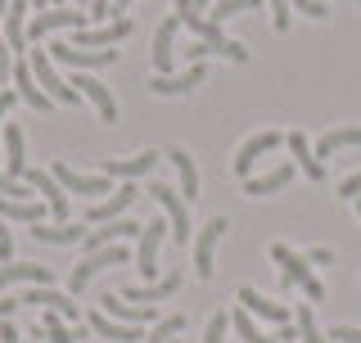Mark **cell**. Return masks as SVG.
<instances>
[{"instance_id":"cell-37","label":"cell","mask_w":361,"mask_h":343,"mask_svg":"<svg viewBox=\"0 0 361 343\" xmlns=\"http://www.w3.org/2000/svg\"><path fill=\"white\" fill-rule=\"evenodd\" d=\"M180 330H185V316L172 312V316H163V321H158V325L149 330V335H145V343H172V339L180 335Z\"/></svg>"},{"instance_id":"cell-11","label":"cell","mask_w":361,"mask_h":343,"mask_svg":"<svg viewBox=\"0 0 361 343\" xmlns=\"http://www.w3.org/2000/svg\"><path fill=\"white\" fill-rule=\"evenodd\" d=\"M23 181H27L32 190H37V199L50 203V217L54 222H68V190L54 181V172H41V167H27L23 172Z\"/></svg>"},{"instance_id":"cell-10","label":"cell","mask_w":361,"mask_h":343,"mask_svg":"<svg viewBox=\"0 0 361 343\" xmlns=\"http://www.w3.org/2000/svg\"><path fill=\"white\" fill-rule=\"evenodd\" d=\"M45 54H50L54 64H68V68H109V64H118V50H77L73 41H50Z\"/></svg>"},{"instance_id":"cell-9","label":"cell","mask_w":361,"mask_h":343,"mask_svg":"<svg viewBox=\"0 0 361 343\" xmlns=\"http://www.w3.org/2000/svg\"><path fill=\"white\" fill-rule=\"evenodd\" d=\"M140 194H145V190L135 186V181H122L118 194H109V199H95V203H90V208H86V222H90V226L118 222V217H127V208H131L135 199H140Z\"/></svg>"},{"instance_id":"cell-38","label":"cell","mask_w":361,"mask_h":343,"mask_svg":"<svg viewBox=\"0 0 361 343\" xmlns=\"http://www.w3.org/2000/svg\"><path fill=\"white\" fill-rule=\"evenodd\" d=\"M41 339L45 343H77V335H68V321H63V316H54V312L41 316Z\"/></svg>"},{"instance_id":"cell-41","label":"cell","mask_w":361,"mask_h":343,"mask_svg":"<svg viewBox=\"0 0 361 343\" xmlns=\"http://www.w3.org/2000/svg\"><path fill=\"white\" fill-rule=\"evenodd\" d=\"M289 9H298V14H307V18H325V14H330V5H321V0H289Z\"/></svg>"},{"instance_id":"cell-48","label":"cell","mask_w":361,"mask_h":343,"mask_svg":"<svg viewBox=\"0 0 361 343\" xmlns=\"http://www.w3.org/2000/svg\"><path fill=\"white\" fill-rule=\"evenodd\" d=\"M135 5V0H113V9H109V14H122V18H127V9Z\"/></svg>"},{"instance_id":"cell-33","label":"cell","mask_w":361,"mask_h":343,"mask_svg":"<svg viewBox=\"0 0 361 343\" xmlns=\"http://www.w3.org/2000/svg\"><path fill=\"white\" fill-rule=\"evenodd\" d=\"M334 150H361V127H334L316 140V158H330Z\"/></svg>"},{"instance_id":"cell-15","label":"cell","mask_w":361,"mask_h":343,"mask_svg":"<svg viewBox=\"0 0 361 343\" xmlns=\"http://www.w3.org/2000/svg\"><path fill=\"white\" fill-rule=\"evenodd\" d=\"M122 37H131V18H113L104 28H82V32H73V45L77 50H109Z\"/></svg>"},{"instance_id":"cell-55","label":"cell","mask_w":361,"mask_h":343,"mask_svg":"<svg viewBox=\"0 0 361 343\" xmlns=\"http://www.w3.org/2000/svg\"><path fill=\"white\" fill-rule=\"evenodd\" d=\"M86 5H90V0H82V9H86Z\"/></svg>"},{"instance_id":"cell-57","label":"cell","mask_w":361,"mask_h":343,"mask_svg":"<svg viewBox=\"0 0 361 343\" xmlns=\"http://www.w3.org/2000/svg\"><path fill=\"white\" fill-rule=\"evenodd\" d=\"M357 5H361V0H357Z\"/></svg>"},{"instance_id":"cell-24","label":"cell","mask_w":361,"mask_h":343,"mask_svg":"<svg viewBox=\"0 0 361 343\" xmlns=\"http://www.w3.org/2000/svg\"><path fill=\"white\" fill-rule=\"evenodd\" d=\"M240 307H244L248 316H262V321H271V325H289V321H293V312H289L285 303H271V299H262L257 289H248V284L240 289Z\"/></svg>"},{"instance_id":"cell-23","label":"cell","mask_w":361,"mask_h":343,"mask_svg":"<svg viewBox=\"0 0 361 343\" xmlns=\"http://www.w3.org/2000/svg\"><path fill=\"white\" fill-rule=\"evenodd\" d=\"M14 284H54V271L41 267V262H14V267H0V294L14 289Z\"/></svg>"},{"instance_id":"cell-34","label":"cell","mask_w":361,"mask_h":343,"mask_svg":"<svg viewBox=\"0 0 361 343\" xmlns=\"http://www.w3.org/2000/svg\"><path fill=\"white\" fill-rule=\"evenodd\" d=\"M0 217H5V222L37 226V222H45V203H41V199H32V203H18V199H5V194H0Z\"/></svg>"},{"instance_id":"cell-2","label":"cell","mask_w":361,"mask_h":343,"mask_svg":"<svg viewBox=\"0 0 361 343\" xmlns=\"http://www.w3.org/2000/svg\"><path fill=\"white\" fill-rule=\"evenodd\" d=\"M176 18H180V28H190L203 45H212V54H226L231 64H244V59H248L244 41L226 37V28H221V23H212L208 14H176Z\"/></svg>"},{"instance_id":"cell-21","label":"cell","mask_w":361,"mask_h":343,"mask_svg":"<svg viewBox=\"0 0 361 343\" xmlns=\"http://www.w3.org/2000/svg\"><path fill=\"white\" fill-rule=\"evenodd\" d=\"M77 90V95L90 100V109L99 113V122H118V100H113V90L104 82H95V77H77V82H68Z\"/></svg>"},{"instance_id":"cell-3","label":"cell","mask_w":361,"mask_h":343,"mask_svg":"<svg viewBox=\"0 0 361 343\" xmlns=\"http://www.w3.org/2000/svg\"><path fill=\"white\" fill-rule=\"evenodd\" d=\"M145 194L163 208V217H167V226H172V239L176 244H190V203L180 199V190L176 186H163V181H149L145 186Z\"/></svg>"},{"instance_id":"cell-17","label":"cell","mask_w":361,"mask_h":343,"mask_svg":"<svg viewBox=\"0 0 361 343\" xmlns=\"http://www.w3.org/2000/svg\"><path fill=\"white\" fill-rule=\"evenodd\" d=\"M176 289H180V271H163L154 284H127V289H122V299H127V303H140V307H154V303L172 299Z\"/></svg>"},{"instance_id":"cell-29","label":"cell","mask_w":361,"mask_h":343,"mask_svg":"<svg viewBox=\"0 0 361 343\" xmlns=\"http://www.w3.org/2000/svg\"><path fill=\"white\" fill-rule=\"evenodd\" d=\"M14 90H18L23 104H32V109H41V113L54 104V100L37 86V77H32V64H27V59H18V64H14Z\"/></svg>"},{"instance_id":"cell-18","label":"cell","mask_w":361,"mask_h":343,"mask_svg":"<svg viewBox=\"0 0 361 343\" xmlns=\"http://www.w3.org/2000/svg\"><path fill=\"white\" fill-rule=\"evenodd\" d=\"M163 158L176 167V190H180V199L195 208V203H199V167H195V158L180 150V145H172V150H167Z\"/></svg>"},{"instance_id":"cell-50","label":"cell","mask_w":361,"mask_h":343,"mask_svg":"<svg viewBox=\"0 0 361 343\" xmlns=\"http://www.w3.org/2000/svg\"><path fill=\"white\" fill-rule=\"evenodd\" d=\"M195 9H199V14H208V9H212V0H195Z\"/></svg>"},{"instance_id":"cell-36","label":"cell","mask_w":361,"mask_h":343,"mask_svg":"<svg viewBox=\"0 0 361 343\" xmlns=\"http://www.w3.org/2000/svg\"><path fill=\"white\" fill-rule=\"evenodd\" d=\"M293 325H298V339H302V343H330V339L321 335V325H316V316H312V303H302V307H298Z\"/></svg>"},{"instance_id":"cell-39","label":"cell","mask_w":361,"mask_h":343,"mask_svg":"<svg viewBox=\"0 0 361 343\" xmlns=\"http://www.w3.org/2000/svg\"><path fill=\"white\" fill-rule=\"evenodd\" d=\"M226 330H231V312H212L208 330H203V343H226Z\"/></svg>"},{"instance_id":"cell-42","label":"cell","mask_w":361,"mask_h":343,"mask_svg":"<svg viewBox=\"0 0 361 343\" xmlns=\"http://www.w3.org/2000/svg\"><path fill=\"white\" fill-rule=\"evenodd\" d=\"M325 339H330V343H361V330L357 325H334Z\"/></svg>"},{"instance_id":"cell-25","label":"cell","mask_w":361,"mask_h":343,"mask_svg":"<svg viewBox=\"0 0 361 343\" xmlns=\"http://www.w3.org/2000/svg\"><path fill=\"white\" fill-rule=\"evenodd\" d=\"M289 181H293V163H276L271 172H262V176H248L240 190L248 194V199H267V194H280Z\"/></svg>"},{"instance_id":"cell-40","label":"cell","mask_w":361,"mask_h":343,"mask_svg":"<svg viewBox=\"0 0 361 343\" xmlns=\"http://www.w3.org/2000/svg\"><path fill=\"white\" fill-rule=\"evenodd\" d=\"M267 9H271V23H276V32H289V23H293L289 0H267Z\"/></svg>"},{"instance_id":"cell-28","label":"cell","mask_w":361,"mask_h":343,"mask_svg":"<svg viewBox=\"0 0 361 343\" xmlns=\"http://www.w3.org/2000/svg\"><path fill=\"white\" fill-rule=\"evenodd\" d=\"M27 9H32V0H9V14H5L9 54H23V50H27Z\"/></svg>"},{"instance_id":"cell-22","label":"cell","mask_w":361,"mask_h":343,"mask_svg":"<svg viewBox=\"0 0 361 343\" xmlns=\"http://www.w3.org/2000/svg\"><path fill=\"white\" fill-rule=\"evenodd\" d=\"M176 28H180L176 14H167L154 28V73L158 77H167V68H172V59H176Z\"/></svg>"},{"instance_id":"cell-13","label":"cell","mask_w":361,"mask_h":343,"mask_svg":"<svg viewBox=\"0 0 361 343\" xmlns=\"http://www.w3.org/2000/svg\"><path fill=\"white\" fill-rule=\"evenodd\" d=\"M54 172V181L68 190V194H82V199H95V194H109V176H86V172H77V167H68L63 158H54L50 163Z\"/></svg>"},{"instance_id":"cell-51","label":"cell","mask_w":361,"mask_h":343,"mask_svg":"<svg viewBox=\"0 0 361 343\" xmlns=\"http://www.w3.org/2000/svg\"><path fill=\"white\" fill-rule=\"evenodd\" d=\"M5 9H9V0H0V18H5Z\"/></svg>"},{"instance_id":"cell-20","label":"cell","mask_w":361,"mask_h":343,"mask_svg":"<svg viewBox=\"0 0 361 343\" xmlns=\"http://www.w3.org/2000/svg\"><path fill=\"white\" fill-rule=\"evenodd\" d=\"M158 163H163L158 150H140L131 158H104V172H109V176H122V181H140V176H149Z\"/></svg>"},{"instance_id":"cell-52","label":"cell","mask_w":361,"mask_h":343,"mask_svg":"<svg viewBox=\"0 0 361 343\" xmlns=\"http://www.w3.org/2000/svg\"><path fill=\"white\" fill-rule=\"evenodd\" d=\"M32 5H37V9H45V5H50V0H32Z\"/></svg>"},{"instance_id":"cell-54","label":"cell","mask_w":361,"mask_h":343,"mask_svg":"<svg viewBox=\"0 0 361 343\" xmlns=\"http://www.w3.org/2000/svg\"><path fill=\"white\" fill-rule=\"evenodd\" d=\"M353 203H357V217H361V199H353Z\"/></svg>"},{"instance_id":"cell-56","label":"cell","mask_w":361,"mask_h":343,"mask_svg":"<svg viewBox=\"0 0 361 343\" xmlns=\"http://www.w3.org/2000/svg\"><path fill=\"white\" fill-rule=\"evenodd\" d=\"M172 343H180V339H172Z\"/></svg>"},{"instance_id":"cell-6","label":"cell","mask_w":361,"mask_h":343,"mask_svg":"<svg viewBox=\"0 0 361 343\" xmlns=\"http://www.w3.org/2000/svg\"><path fill=\"white\" fill-rule=\"evenodd\" d=\"M86 18L90 14H82V9H68V5L41 9V14H32V23H27V41H45V37H54V32H82Z\"/></svg>"},{"instance_id":"cell-43","label":"cell","mask_w":361,"mask_h":343,"mask_svg":"<svg viewBox=\"0 0 361 343\" xmlns=\"http://www.w3.org/2000/svg\"><path fill=\"white\" fill-rule=\"evenodd\" d=\"M338 194H343V199H361V172H353V176L338 181Z\"/></svg>"},{"instance_id":"cell-8","label":"cell","mask_w":361,"mask_h":343,"mask_svg":"<svg viewBox=\"0 0 361 343\" xmlns=\"http://www.w3.org/2000/svg\"><path fill=\"white\" fill-rule=\"evenodd\" d=\"M280 145H285V136H280V131H257V136H248L240 150H235V176L248 181V176H253V167L262 163L267 154H276Z\"/></svg>"},{"instance_id":"cell-12","label":"cell","mask_w":361,"mask_h":343,"mask_svg":"<svg viewBox=\"0 0 361 343\" xmlns=\"http://www.w3.org/2000/svg\"><path fill=\"white\" fill-rule=\"evenodd\" d=\"M18 303H37V307H45V312L63 316V321H82V303H73V299H68V294L50 289V284H27Z\"/></svg>"},{"instance_id":"cell-1","label":"cell","mask_w":361,"mask_h":343,"mask_svg":"<svg viewBox=\"0 0 361 343\" xmlns=\"http://www.w3.org/2000/svg\"><path fill=\"white\" fill-rule=\"evenodd\" d=\"M271 262H276V267H280V276H285V284H298V289L307 294L312 303H321V299H325V284L316 280L312 262L302 258V253H293L289 244H271Z\"/></svg>"},{"instance_id":"cell-14","label":"cell","mask_w":361,"mask_h":343,"mask_svg":"<svg viewBox=\"0 0 361 343\" xmlns=\"http://www.w3.org/2000/svg\"><path fill=\"white\" fill-rule=\"evenodd\" d=\"M226 231H231V222H226V217H212V222L195 235V276H199V280L212 276V253H217V239H221Z\"/></svg>"},{"instance_id":"cell-16","label":"cell","mask_w":361,"mask_h":343,"mask_svg":"<svg viewBox=\"0 0 361 343\" xmlns=\"http://www.w3.org/2000/svg\"><path fill=\"white\" fill-rule=\"evenodd\" d=\"M127 239H140V222H131V217H118V222H104L99 231H86L82 248H86V253H95V248L127 244Z\"/></svg>"},{"instance_id":"cell-7","label":"cell","mask_w":361,"mask_h":343,"mask_svg":"<svg viewBox=\"0 0 361 343\" xmlns=\"http://www.w3.org/2000/svg\"><path fill=\"white\" fill-rule=\"evenodd\" d=\"M172 235V226H167V217H154L149 226H140V239H135V271L140 276H158V248H163V239Z\"/></svg>"},{"instance_id":"cell-30","label":"cell","mask_w":361,"mask_h":343,"mask_svg":"<svg viewBox=\"0 0 361 343\" xmlns=\"http://www.w3.org/2000/svg\"><path fill=\"white\" fill-rule=\"evenodd\" d=\"M32 239H41V244H82L86 239V226L82 222H37L32 226Z\"/></svg>"},{"instance_id":"cell-49","label":"cell","mask_w":361,"mask_h":343,"mask_svg":"<svg viewBox=\"0 0 361 343\" xmlns=\"http://www.w3.org/2000/svg\"><path fill=\"white\" fill-rule=\"evenodd\" d=\"M113 9V0H90V14H109Z\"/></svg>"},{"instance_id":"cell-19","label":"cell","mask_w":361,"mask_h":343,"mask_svg":"<svg viewBox=\"0 0 361 343\" xmlns=\"http://www.w3.org/2000/svg\"><path fill=\"white\" fill-rule=\"evenodd\" d=\"M203 77H208V68H203V64H190L185 73H167V77L149 73V90H154V95H185V90L203 86Z\"/></svg>"},{"instance_id":"cell-46","label":"cell","mask_w":361,"mask_h":343,"mask_svg":"<svg viewBox=\"0 0 361 343\" xmlns=\"http://www.w3.org/2000/svg\"><path fill=\"white\" fill-rule=\"evenodd\" d=\"M307 262H316V267H330V262H334V253H330V248H312V253H307Z\"/></svg>"},{"instance_id":"cell-45","label":"cell","mask_w":361,"mask_h":343,"mask_svg":"<svg viewBox=\"0 0 361 343\" xmlns=\"http://www.w3.org/2000/svg\"><path fill=\"white\" fill-rule=\"evenodd\" d=\"M18 104V90L9 86V90H0V131H5V118H9V109Z\"/></svg>"},{"instance_id":"cell-35","label":"cell","mask_w":361,"mask_h":343,"mask_svg":"<svg viewBox=\"0 0 361 343\" xmlns=\"http://www.w3.org/2000/svg\"><path fill=\"white\" fill-rule=\"evenodd\" d=\"M253 9H262V0H217V5L208 9V18L212 23H226V18H235V14H253Z\"/></svg>"},{"instance_id":"cell-5","label":"cell","mask_w":361,"mask_h":343,"mask_svg":"<svg viewBox=\"0 0 361 343\" xmlns=\"http://www.w3.org/2000/svg\"><path fill=\"white\" fill-rule=\"evenodd\" d=\"M127 262V244H109V248H95V253H86L82 262L73 267V276H68V289L73 294H82L90 280L99 276V271H109V267H122Z\"/></svg>"},{"instance_id":"cell-47","label":"cell","mask_w":361,"mask_h":343,"mask_svg":"<svg viewBox=\"0 0 361 343\" xmlns=\"http://www.w3.org/2000/svg\"><path fill=\"white\" fill-rule=\"evenodd\" d=\"M14 307H18V299H5V294H0V321H9V316H14Z\"/></svg>"},{"instance_id":"cell-44","label":"cell","mask_w":361,"mask_h":343,"mask_svg":"<svg viewBox=\"0 0 361 343\" xmlns=\"http://www.w3.org/2000/svg\"><path fill=\"white\" fill-rule=\"evenodd\" d=\"M14 258V235H9V222L0 217V262H9Z\"/></svg>"},{"instance_id":"cell-31","label":"cell","mask_w":361,"mask_h":343,"mask_svg":"<svg viewBox=\"0 0 361 343\" xmlns=\"http://www.w3.org/2000/svg\"><path fill=\"white\" fill-rule=\"evenodd\" d=\"M285 145H289V154L298 158L302 176H307V181H325V163L316 158V150L307 145V136H302V131H289V136H285Z\"/></svg>"},{"instance_id":"cell-27","label":"cell","mask_w":361,"mask_h":343,"mask_svg":"<svg viewBox=\"0 0 361 343\" xmlns=\"http://www.w3.org/2000/svg\"><path fill=\"white\" fill-rule=\"evenodd\" d=\"M86 325L95 330L99 339H109V343H135V339H145V335H140V325H118L113 316L99 312V307H90V312H86Z\"/></svg>"},{"instance_id":"cell-4","label":"cell","mask_w":361,"mask_h":343,"mask_svg":"<svg viewBox=\"0 0 361 343\" xmlns=\"http://www.w3.org/2000/svg\"><path fill=\"white\" fill-rule=\"evenodd\" d=\"M27 64H32V77H37V86H41L45 95L54 100V104H82V95H77V90L63 82V77H59V68H54V59L45 54V45L27 54Z\"/></svg>"},{"instance_id":"cell-32","label":"cell","mask_w":361,"mask_h":343,"mask_svg":"<svg viewBox=\"0 0 361 343\" xmlns=\"http://www.w3.org/2000/svg\"><path fill=\"white\" fill-rule=\"evenodd\" d=\"M0 140H5V172L14 181H23V172H27V158H23V131L14 127V118H9V127L0 131Z\"/></svg>"},{"instance_id":"cell-53","label":"cell","mask_w":361,"mask_h":343,"mask_svg":"<svg viewBox=\"0 0 361 343\" xmlns=\"http://www.w3.org/2000/svg\"><path fill=\"white\" fill-rule=\"evenodd\" d=\"M59 5H63V0H50V9H59Z\"/></svg>"},{"instance_id":"cell-26","label":"cell","mask_w":361,"mask_h":343,"mask_svg":"<svg viewBox=\"0 0 361 343\" xmlns=\"http://www.w3.org/2000/svg\"><path fill=\"white\" fill-rule=\"evenodd\" d=\"M99 312H104V316H113V321H122V325H145V321H149V316H154V307H140V303H127V299H122L118 303V294H99Z\"/></svg>"}]
</instances>
